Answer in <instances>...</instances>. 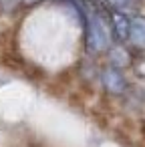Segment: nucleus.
I'll list each match as a JSON object with an SVG mask.
<instances>
[{
  "mask_svg": "<svg viewBox=\"0 0 145 147\" xmlns=\"http://www.w3.org/2000/svg\"><path fill=\"white\" fill-rule=\"evenodd\" d=\"M75 4L79 8V12H83L85 22H87V47L91 53L103 51L109 47V30L105 26V22L101 20V16L85 2V0H75Z\"/></svg>",
  "mask_w": 145,
  "mask_h": 147,
  "instance_id": "nucleus-1",
  "label": "nucleus"
},
{
  "mask_svg": "<svg viewBox=\"0 0 145 147\" xmlns=\"http://www.w3.org/2000/svg\"><path fill=\"white\" fill-rule=\"evenodd\" d=\"M127 38H129L135 47L145 49V18H143V16H131V18H129Z\"/></svg>",
  "mask_w": 145,
  "mask_h": 147,
  "instance_id": "nucleus-2",
  "label": "nucleus"
},
{
  "mask_svg": "<svg viewBox=\"0 0 145 147\" xmlns=\"http://www.w3.org/2000/svg\"><path fill=\"white\" fill-rule=\"evenodd\" d=\"M103 83H105V87H107L111 93H121L123 87H125L123 77H121L119 71H115V69H109V71L103 73Z\"/></svg>",
  "mask_w": 145,
  "mask_h": 147,
  "instance_id": "nucleus-3",
  "label": "nucleus"
},
{
  "mask_svg": "<svg viewBox=\"0 0 145 147\" xmlns=\"http://www.w3.org/2000/svg\"><path fill=\"white\" fill-rule=\"evenodd\" d=\"M111 20H113V28H115V34L119 38H127V28H129V20L121 14V12H113L111 14Z\"/></svg>",
  "mask_w": 145,
  "mask_h": 147,
  "instance_id": "nucleus-4",
  "label": "nucleus"
},
{
  "mask_svg": "<svg viewBox=\"0 0 145 147\" xmlns=\"http://www.w3.org/2000/svg\"><path fill=\"white\" fill-rule=\"evenodd\" d=\"M107 2L119 12H135L139 6L137 0H107Z\"/></svg>",
  "mask_w": 145,
  "mask_h": 147,
  "instance_id": "nucleus-5",
  "label": "nucleus"
},
{
  "mask_svg": "<svg viewBox=\"0 0 145 147\" xmlns=\"http://www.w3.org/2000/svg\"><path fill=\"white\" fill-rule=\"evenodd\" d=\"M111 57H113V61H115L119 67H123V65L127 63V53H125V51H121V49H115Z\"/></svg>",
  "mask_w": 145,
  "mask_h": 147,
  "instance_id": "nucleus-6",
  "label": "nucleus"
}]
</instances>
